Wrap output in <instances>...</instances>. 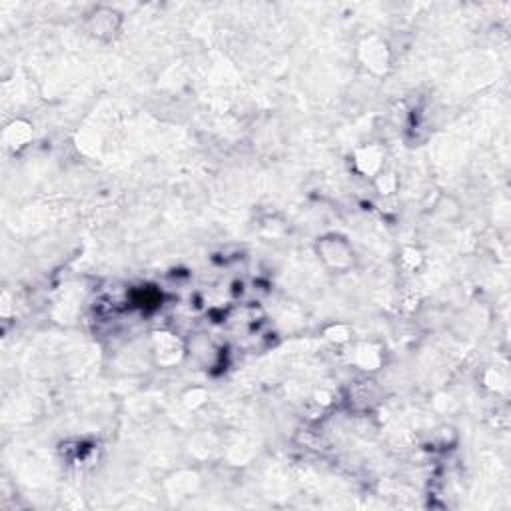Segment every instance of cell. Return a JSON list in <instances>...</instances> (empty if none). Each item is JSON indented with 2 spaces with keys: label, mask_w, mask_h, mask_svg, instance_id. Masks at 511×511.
Here are the masks:
<instances>
[{
  "label": "cell",
  "mask_w": 511,
  "mask_h": 511,
  "mask_svg": "<svg viewBox=\"0 0 511 511\" xmlns=\"http://www.w3.org/2000/svg\"><path fill=\"white\" fill-rule=\"evenodd\" d=\"M92 32L102 36L106 32H114L116 31V24H118V13L110 10V8H98L92 13Z\"/></svg>",
  "instance_id": "cell-1"
}]
</instances>
